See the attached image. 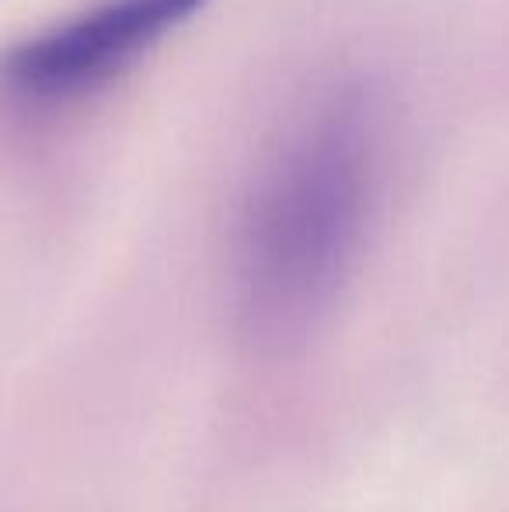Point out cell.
<instances>
[{
  "label": "cell",
  "mask_w": 509,
  "mask_h": 512,
  "mask_svg": "<svg viewBox=\"0 0 509 512\" xmlns=\"http://www.w3.org/2000/svg\"><path fill=\"white\" fill-rule=\"evenodd\" d=\"M210 0H95L0 56V88L21 105L95 98L154 53Z\"/></svg>",
  "instance_id": "cell-2"
},
{
  "label": "cell",
  "mask_w": 509,
  "mask_h": 512,
  "mask_svg": "<svg viewBox=\"0 0 509 512\" xmlns=\"http://www.w3.org/2000/svg\"><path fill=\"white\" fill-rule=\"evenodd\" d=\"M384 157V95L360 77L332 81L283 126L231 244V304L248 345L293 349L328 317L367 244Z\"/></svg>",
  "instance_id": "cell-1"
}]
</instances>
